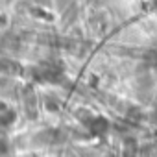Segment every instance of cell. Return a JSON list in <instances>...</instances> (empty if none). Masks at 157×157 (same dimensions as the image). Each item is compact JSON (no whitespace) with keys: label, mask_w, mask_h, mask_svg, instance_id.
<instances>
[{"label":"cell","mask_w":157,"mask_h":157,"mask_svg":"<svg viewBox=\"0 0 157 157\" xmlns=\"http://www.w3.org/2000/svg\"><path fill=\"white\" fill-rule=\"evenodd\" d=\"M93 129H94V133H105L107 129H109V124H107V120L105 118H100V117H96V120H94V124H93Z\"/></svg>","instance_id":"obj_1"},{"label":"cell","mask_w":157,"mask_h":157,"mask_svg":"<svg viewBox=\"0 0 157 157\" xmlns=\"http://www.w3.org/2000/svg\"><path fill=\"white\" fill-rule=\"evenodd\" d=\"M15 65L8 59H0V72H10V68H13Z\"/></svg>","instance_id":"obj_2"}]
</instances>
